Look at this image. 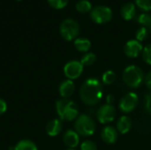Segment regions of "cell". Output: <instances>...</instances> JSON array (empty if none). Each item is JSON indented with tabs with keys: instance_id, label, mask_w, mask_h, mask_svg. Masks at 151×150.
Wrapping results in <instances>:
<instances>
[{
	"instance_id": "cell-1",
	"label": "cell",
	"mask_w": 151,
	"mask_h": 150,
	"mask_svg": "<svg viewBox=\"0 0 151 150\" xmlns=\"http://www.w3.org/2000/svg\"><path fill=\"white\" fill-rule=\"evenodd\" d=\"M80 96L87 105L97 104L103 97L102 83L96 78L88 79L80 89Z\"/></svg>"
},
{
	"instance_id": "cell-2",
	"label": "cell",
	"mask_w": 151,
	"mask_h": 150,
	"mask_svg": "<svg viewBox=\"0 0 151 150\" xmlns=\"http://www.w3.org/2000/svg\"><path fill=\"white\" fill-rule=\"evenodd\" d=\"M56 110L60 120L72 121L79 115V110L76 103L67 98H63L57 101Z\"/></svg>"
},
{
	"instance_id": "cell-3",
	"label": "cell",
	"mask_w": 151,
	"mask_h": 150,
	"mask_svg": "<svg viewBox=\"0 0 151 150\" xmlns=\"http://www.w3.org/2000/svg\"><path fill=\"white\" fill-rule=\"evenodd\" d=\"M144 75L142 70L136 65H129L123 72V80L130 88H139L143 82Z\"/></svg>"
},
{
	"instance_id": "cell-4",
	"label": "cell",
	"mask_w": 151,
	"mask_h": 150,
	"mask_svg": "<svg viewBox=\"0 0 151 150\" xmlns=\"http://www.w3.org/2000/svg\"><path fill=\"white\" fill-rule=\"evenodd\" d=\"M76 133L82 136H91L96 131V124L91 117L86 114L80 115L74 124Z\"/></svg>"
},
{
	"instance_id": "cell-5",
	"label": "cell",
	"mask_w": 151,
	"mask_h": 150,
	"mask_svg": "<svg viewBox=\"0 0 151 150\" xmlns=\"http://www.w3.org/2000/svg\"><path fill=\"white\" fill-rule=\"evenodd\" d=\"M60 34L65 41H73L77 38L80 33V26L78 22L73 19H65L59 27Z\"/></svg>"
},
{
	"instance_id": "cell-6",
	"label": "cell",
	"mask_w": 151,
	"mask_h": 150,
	"mask_svg": "<svg viewBox=\"0 0 151 150\" xmlns=\"http://www.w3.org/2000/svg\"><path fill=\"white\" fill-rule=\"evenodd\" d=\"M90 18L96 24H105L111 20L112 11L108 6L97 5L90 11Z\"/></svg>"
},
{
	"instance_id": "cell-7",
	"label": "cell",
	"mask_w": 151,
	"mask_h": 150,
	"mask_svg": "<svg viewBox=\"0 0 151 150\" xmlns=\"http://www.w3.org/2000/svg\"><path fill=\"white\" fill-rule=\"evenodd\" d=\"M96 117L101 124H108L114 120L116 117V109L111 104H104L101 106L97 112Z\"/></svg>"
},
{
	"instance_id": "cell-8",
	"label": "cell",
	"mask_w": 151,
	"mask_h": 150,
	"mask_svg": "<svg viewBox=\"0 0 151 150\" xmlns=\"http://www.w3.org/2000/svg\"><path fill=\"white\" fill-rule=\"evenodd\" d=\"M138 104V95L135 93H127L119 102V109L124 113L133 111Z\"/></svg>"
},
{
	"instance_id": "cell-9",
	"label": "cell",
	"mask_w": 151,
	"mask_h": 150,
	"mask_svg": "<svg viewBox=\"0 0 151 150\" xmlns=\"http://www.w3.org/2000/svg\"><path fill=\"white\" fill-rule=\"evenodd\" d=\"M83 72V65L77 60L68 62L64 67V73L68 80H75L79 78Z\"/></svg>"
},
{
	"instance_id": "cell-10",
	"label": "cell",
	"mask_w": 151,
	"mask_h": 150,
	"mask_svg": "<svg viewBox=\"0 0 151 150\" xmlns=\"http://www.w3.org/2000/svg\"><path fill=\"white\" fill-rule=\"evenodd\" d=\"M143 50V47L142 43L137 40H130L128 41L125 47H124V52L125 54L131 58L137 57Z\"/></svg>"
},
{
	"instance_id": "cell-11",
	"label": "cell",
	"mask_w": 151,
	"mask_h": 150,
	"mask_svg": "<svg viewBox=\"0 0 151 150\" xmlns=\"http://www.w3.org/2000/svg\"><path fill=\"white\" fill-rule=\"evenodd\" d=\"M102 140L107 144H113L118 140V131L113 126H105L101 133Z\"/></svg>"
},
{
	"instance_id": "cell-12",
	"label": "cell",
	"mask_w": 151,
	"mask_h": 150,
	"mask_svg": "<svg viewBox=\"0 0 151 150\" xmlns=\"http://www.w3.org/2000/svg\"><path fill=\"white\" fill-rule=\"evenodd\" d=\"M64 142L70 149H74L79 145V134L73 130H67L64 134Z\"/></svg>"
},
{
	"instance_id": "cell-13",
	"label": "cell",
	"mask_w": 151,
	"mask_h": 150,
	"mask_svg": "<svg viewBox=\"0 0 151 150\" xmlns=\"http://www.w3.org/2000/svg\"><path fill=\"white\" fill-rule=\"evenodd\" d=\"M120 15L126 20H132L136 16V5L133 3L125 4L120 9Z\"/></svg>"
},
{
	"instance_id": "cell-14",
	"label": "cell",
	"mask_w": 151,
	"mask_h": 150,
	"mask_svg": "<svg viewBox=\"0 0 151 150\" xmlns=\"http://www.w3.org/2000/svg\"><path fill=\"white\" fill-rule=\"evenodd\" d=\"M74 83L71 80H65L59 86V94L63 98L70 97L74 92Z\"/></svg>"
},
{
	"instance_id": "cell-15",
	"label": "cell",
	"mask_w": 151,
	"mask_h": 150,
	"mask_svg": "<svg viewBox=\"0 0 151 150\" xmlns=\"http://www.w3.org/2000/svg\"><path fill=\"white\" fill-rule=\"evenodd\" d=\"M62 130V123L59 119L50 120L46 126V133L51 137H55L60 133Z\"/></svg>"
},
{
	"instance_id": "cell-16",
	"label": "cell",
	"mask_w": 151,
	"mask_h": 150,
	"mask_svg": "<svg viewBox=\"0 0 151 150\" xmlns=\"http://www.w3.org/2000/svg\"><path fill=\"white\" fill-rule=\"evenodd\" d=\"M132 127V121L128 116H122L117 122V130L122 133H127Z\"/></svg>"
},
{
	"instance_id": "cell-17",
	"label": "cell",
	"mask_w": 151,
	"mask_h": 150,
	"mask_svg": "<svg viewBox=\"0 0 151 150\" xmlns=\"http://www.w3.org/2000/svg\"><path fill=\"white\" fill-rule=\"evenodd\" d=\"M74 47L80 52H88L91 47V42L88 38H76L74 41Z\"/></svg>"
},
{
	"instance_id": "cell-18",
	"label": "cell",
	"mask_w": 151,
	"mask_h": 150,
	"mask_svg": "<svg viewBox=\"0 0 151 150\" xmlns=\"http://www.w3.org/2000/svg\"><path fill=\"white\" fill-rule=\"evenodd\" d=\"M14 150H37V147L31 141L22 140L16 144Z\"/></svg>"
},
{
	"instance_id": "cell-19",
	"label": "cell",
	"mask_w": 151,
	"mask_h": 150,
	"mask_svg": "<svg viewBox=\"0 0 151 150\" xmlns=\"http://www.w3.org/2000/svg\"><path fill=\"white\" fill-rule=\"evenodd\" d=\"M75 8L80 13H88L90 12L93 9L91 3L88 0H80L77 2Z\"/></svg>"
},
{
	"instance_id": "cell-20",
	"label": "cell",
	"mask_w": 151,
	"mask_h": 150,
	"mask_svg": "<svg viewBox=\"0 0 151 150\" xmlns=\"http://www.w3.org/2000/svg\"><path fill=\"white\" fill-rule=\"evenodd\" d=\"M136 20L144 27H150L151 26V15L149 13L143 12L137 16Z\"/></svg>"
},
{
	"instance_id": "cell-21",
	"label": "cell",
	"mask_w": 151,
	"mask_h": 150,
	"mask_svg": "<svg viewBox=\"0 0 151 150\" xmlns=\"http://www.w3.org/2000/svg\"><path fill=\"white\" fill-rule=\"evenodd\" d=\"M96 55L94 53H92V52H88V53L85 54L82 57V58L81 60V63L83 65V66L84 65L89 66V65H92L96 62Z\"/></svg>"
},
{
	"instance_id": "cell-22",
	"label": "cell",
	"mask_w": 151,
	"mask_h": 150,
	"mask_svg": "<svg viewBox=\"0 0 151 150\" xmlns=\"http://www.w3.org/2000/svg\"><path fill=\"white\" fill-rule=\"evenodd\" d=\"M116 80V74L113 71H106L104 74H103V78L102 80L105 85H111Z\"/></svg>"
},
{
	"instance_id": "cell-23",
	"label": "cell",
	"mask_w": 151,
	"mask_h": 150,
	"mask_svg": "<svg viewBox=\"0 0 151 150\" xmlns=\"http://www.w3.org/2000/svg\"><path fill=\"white\" fill-rule=\"evenodd\" d=\"M47 1L51 7L57 10L65 8L68 4V0H47Z\"/></svg>"
},
{
	"instance_id": "cell-24",
	"label": "cell",
	"mask_w": 151,
	"mask_h": 150,
	"mask_svg": "<svg viewBox=\"0 0 151 150\" xmlns=\"http://www.w3.org/2000/svg\"><path fill=\"white\" fill-rule=\"evenodd\" d=\"M135 5L142 11H151V0H135Z\"/></svg>"
},
{
	"instance_id": "cell-25",
	"label": "cell",
	"mask_w": 151,
	"mask_h": 150,
	"mask_svg": "<svg viewBox=\"0 0 151 150\" xmlns=\"http://www.w3.org/2000/svg\"><path fill=\"white\" fill-rule=\"evenodd\" d=\"M148 34H149L148 28L147 27H142L138 28V30L136 31L135 37H136V40L141 42L144 41L147 38Z\"/></svg>"
},
{
	"instance_id": "cell-26",
	"label": "cell",
	"mask_w": 151,
	"mask_h": 150,
	"mask_svg": "<svg viewBox=\"0 0 151 150\" xmlns=\"http://www.w3.org/2000/svg\"><path fill=\"white\" fill-rule=\"evenodd\" d=\"M142 57L147 64L151 65V44H148L144 47L142 50Z\"/></svg>"
},
{
	"instance_id": "cell-27",
	"label": "cell",
	"mask_w": 151,
	"mask_h": 150,
	"mask_svg": "<svg viewBox=\"0 0 151 150\" xmlns=\"http://www.w3.org/2000/svg\"><path fill=\"white\" fill-rule=\"evenodd\" d=\"M81 150H97L96 145L91 141H86L81 145Z\"/></svg>"
},
{
	"instance_id": "cell-28",
	"label": "cell",
	"mask_w": 151,
	"mask_h": 150,
	"mask_svg": "<svg viewBox=\"0 0 151 150\" xmlns=\"http://www.w3.org/2000/svg\"><path fill=\"white\" fill-rule=\"evenodd\" d=\"M145 108L146 111L151 114V93L145 96Z\"/></svg>"
},
{
	"instance_id": "cell-29",
	"label": "cell",
	"mask_w": 151,
	"mask_h": 150,
	"mask_svg": "<svg viewBox=\"0 0 151 150\" xmlns=\"http://www.w3.org/2000/svg\"><path fill=\"white\" fill-rule=\"evenodd\" d=\"M7 110V104L4 102V100H3L2 98H0V115L4 114Z\"/></svg>"
},
{
	"instance_id": "cell-30",
	"label": "cell",
	"mask_w": 151,
	"mask_h": 150,
	"mask_svg": "<svg viewBox=\"0 0 151 150\" xmlns=\"http://www.w3.org/2000/svg\"><path fill=\"white\" fill-rule=\"evenodd\" d=\"M145 84H146L147 88L151 90V72H150L147 74V76L145 78Z\"/></svg>"
},
{
	"instance_id": "cell-31",
	"label": "cell",
	"mask_w": 151,
	"mask_h": 150,
	"mask_svg": "<svg viewBox=\"0 0 151 150\" xmlns=\"http://www.w3.org/2000/svg\"><path fill=\"white\" fill-rule=\"evenodd\" d=\"M114 96L112 95H107V98H106V103H107V104H111L112 105V103H114Z\"/></svg>"
},
{
	"instance_id": "cell-32",
	"label": "cell",
	"mask_w": 151,
	"mask_h": 150,
	"mask_svg": "<svg viewBox=\"0 0 151 150\" xmlns=\"http://www.w3.org/2000/svg\"><path fill=\"white\" fill-rule=\"evenodd\" d=\"M149 28H150V32H151V26H150V27H149Z\"/></svg>"
},
{
	"instance_id": "cell-33",
	"label": "cell",
	"mask_w": 151,
	"mask_h": 150,
	"mask_svg": "<svg viewBox=\"0 0 151 150\" xmlns=\"http://www.w3.org/2000/svg\"><path fill=\"white\" fill-rule=\"evenodd\" d=\"M68 150H76V149H68Z\"/></svg>"
},
{
	"instance_id": "cell-34",
	"label": "cell",
	"mask_w": 151,
	"mask_h": 150,
	"mask_svg": "<svg viewBox=\"0 0 151 150\" xmlns=\"http://www.w3.org/2000/svg\"><path fill=\"white\" fill-rule=\"evenodd\" d=\"M17 1H21V0H17Z\"/></svg>"
}]
</instances>
